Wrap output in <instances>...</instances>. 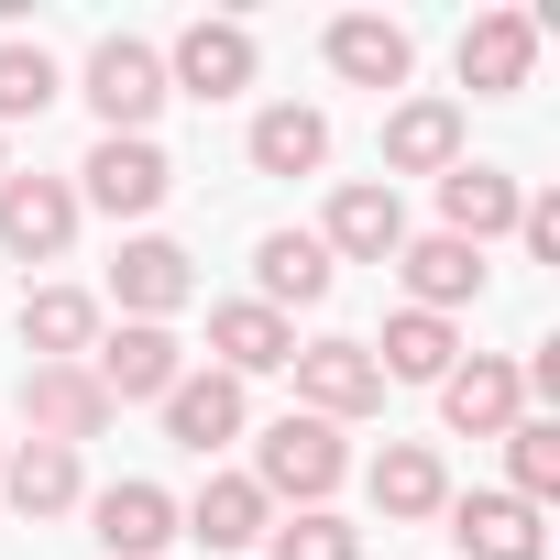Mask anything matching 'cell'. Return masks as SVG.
<instances>
[{"label": "cell", "instance_id": "1", "mask_svg": "<svg viewBox=\"0 0 560 560\" xmlns=\"http://www.w3.org/2000/svg\"><path fill=\"white\" fill-rule=\"evenodd\" d=\"M341 472H352V451H341L330 418H298V407H287V418L253 440V494H264V505H298V516H308V505H330Z\"/></svg>", "mask_w": 560, "mask_h": 560}, {"label": "cell", "instance_id": "2", "mask_svg": "<svg viewBox=\"0 0 560 560\" xmlns=\"http://www.w3.org/2000/svg\"><path fill=\"white\" fill-rule=\"evenodd\" d=\"M165 187H176V165H165L154 132H100L89 165H78V209H110V220H154Z\"/></svg>", "mask_w": 560, "mask_h": 560}, {"label": "cell", "instance_id": "3", "mask_svg": "<svg viewBox=\"0 0 560 560\" xmlns=\"http://www.w3.org/2000/svg\"><path fill=\"white\" fill-rule=\"evenodd\" d=\"M165 100H176V89H165V56H154V45H132V34L89 45V110H100V132H154Z\"/></svg>", "mask_w": 560, "mask_h": 560}, {"label": "cell", "instance_id": "4", "mask_svg": "<svg viewBox=\"0 0 560 560\" xmlns=\"http://www.w3.org/2000/svg\"><path fill=\"white\" fill-rule=\"evenodd\" d=\"M187 374V341L176 330H154V319H121V330H100V352H89V385L110 396V407H165V385Z\"/></svg>", "mask_w": 560, "mask_h": 560}, {"label": "cell", "instance_id": "5", "mask_svg": "<svg viewBox=\"0 0 560 560\" xmlns=\"http://www.w3.org/2000/svg\"><path fill=\"white\" fill-rule=\"evenodd\" d=\"M287 374H298V418H330L341 429V418H374L385 407V374H374L363 341H298Z\"/></svg>", "mask_w": 560, "mask_h": 560}, {"label": "cell", "instance_id": "6", "mask_svg": "<svg viewBox=\"0 0 560 560\" xmlns=\"http://www.w3.org/2000/svg\"><path fill=\"white\" fill-rule=\"evenodd\" d=\"M440 418H451V440H505L527 418V374L505 352H472V363L440 374Z\"/></svg>", "mask_w": 560, "mask_h": 560}, {"label": "cell", "instance_id": "7", "mask_svg": "<svg viewBox=\"0 0 560 560\" xmlns=\"http://www.w3.org/2000/svg\"><path fill=\"white\" fill-rule=\"evenodd\" d=\"M187 298H198V264H187V253H176L165 231H132V242H121V264H110V308H121V319H154V330H165V319H176Z\"/></svg>", "mask_w": 560, "mask_h": 560}, {"label": "cell", "instance_id": "8", "mask_svg": "<svg viewBox=\"0 0 560 560\" xmlns=\"http://www.w3.org/2000/svg\"><path fill=\"white\" fill-rule=\"evenodd\" d=\"M538 78V12H472L462 23V89L472 100H516Z\"/></svg>", "mask_w": 560, "mask_h": 560}, {"label": "cell", "instance_id": "9", "mask_svg": "<svg viewBox=\"0 0 560 560\" xmlns=\"http://www.w3.org/2000/svg\"><path fill=\"white\" fill-rule=\"evenodd\" d=\"M67 242H78V187L67 176H0V253L56 264Z\"/></svg>", "mask_w": 560, "mask_h": 560}, {"label": "cell", "instance_id": "10", "mask_svg": "<svg viewBox=\"0 0 560 560\" xmlns=\"http://www.w3.org/2000/svg\"><path fill=\"white\" fill-rule=\"evenodd\" d=\"M319 242H330V264H396V242H407V209H396V187H385V176H352V187H330V220H319Z\"/></svg>", "mask_w": 560, "mask_h": 560}, {"label": "cell", "instance_id": "11", "mask_svg": "<svg viewBox=\"0 0 560 560\" xmlns=\"http://www.w3.org/2000/svg\"><path fill=\"white\" fill-rule=\"evenodd\" d=\"M396 275H407V308H429V319H451V308L483 298V253L451 242V231H407L396 242Z\"/></svg>", "mask_w": 560, "mask_h": 560}, {"label": "cell", "instance_id": "12", "mask_svg": "<svg viewBox=\"0 0 560 560\" xmlns=\"http://www.w3.org/2000/svg\"><path fill=\"white\" fill-rule=\"evenodd\" d=\"M165 89H187V100H242V89H253V34H242V23H187V34L165 45Z\"/></svg>", "mask_w": 560, "mask_h": 560}, {"label": "cell", "instance_id": "13", "mask_svg": "<svg viewBox=\"0 0 560 560\" xmlns=\"http://www.w3.org/2000/svg\"><path fill=\"white\" fill-rule=\"evenodd\" d=\"M516 209H527V187H516L505 165H472V154H462V165L440 176V231H451V242H472V253H483V242H505V231H516Z\"/></svg>", "mask_w": 560, "mask_h": 560}, {"label": "cell", "instance_id": "14", "mask_svg": "<svg viewBox=\"0 0 560 560\" xmlns=\"http://www.w3.org/2000/svg\"><path fill=\"white\" fill-rule=\"evenodd\" d=\"M23 418H34V440L78 451V440L110 429V396L89 385V363H34V374H23Z\"/></svg>", "mask_w": 560, "mask_h": 560}, {"label": "cell", "instance_id": "15", "mask_svg": "<svg viewBox=\"0 0 560 560\" xmlns=\"http://www.w3.org/2000/svg\"><path fill=\"white\" fill-rule=\"evenodd\" d=\"M242 429H253V396H242L231 374H176V385H165V440H176V451L209 462V451H231Z\"/></svg>", "mask_w": 560, "mask_h": 560}, {"label": "cell", "instance_id": "16", "mask_svg": "<svg viewBox=\"0 0 560 560\" xmlns=\"http://www.w3.org/2000/svg\"><path fill=\"white\" fill-rule=\"evenodd\" d=\"M209 352H220V374H231V385L287 374V363H298V319H275L264 298H231V308H209Z\"/></svg>", "mask_w": 560, "mask_h": 560}, {"label": "cell", "instance_id": "17", "mask_svg": "<svg viewBox=\"0 0 560 560\" xmlns=\"http://www.w3.org/2000/svg\"><path fill=\"white\" fill-rule=\"evenodd\" d=\"M462 165V110L451 100H396L385 110V187L396 176H451Z\"/></svg>", "mask_w": 560, "mask_h": 560}, {"label": "cell", "instance_id": "18", "mask_svg": "<svg viewBox=\"0 0 560 560\" xmlns=\"http://www.w3.org/2000/svg\"><path fill=\"white\" fill-rule=\"evenodd\" d=\"M264 527H275V505L253 494V472H209L198 505H176V538H198L209 560H220V549H253Z\"/></svg>", "mask_w": 560, "mask_h": 560}, {"label": "cell", "instance_id": "19", "mask_svg": "<svg viewBox=\"0 0 560 560\" xmlns=\"http://www.w3.org/2000/svg\"><path fill=\"white\" fill-rule=\"evenodd\" d=\"M440 516H451V538H462V560H538V549H549V527H538V505H516V494H451Z\"/></svg>", "mask_w": 560, "mask_h": 560}, {"label": "cell", "instance_id": "20", "mask_svg": "<svg viewBox=\"0 0 560 560\" xmlns=\"http://www.w3.org/2000/svg\"><path fill=\"white\" fill-rule=\"evenodd\" d=\"M407 67H418L407 23H385V12H341V23H330V78H352V89H407Z\"/></svg>", "mask_w": 560, "mask_h": 560}, {"label": "cell", "instance_id": "21", "mask_svg": "<svg viewBox=\"0 0 560 560\" xmlns=\"http://www.w3.org/2000/svg\"><path fill=\"white\" fill-rule=\"evenodd\" d=\"M253 275H264V308L287 319V308H319V298H330V275H341V264H330V242H319V231H264Z\"/></svg>", "mask_w": 560, "mask_h": 560}, {"label": "cell", "instance_id": "22", "mask_svg": "<svg viewBox=\"0 0 560 560\" xmlns=\"http://www.w3.org/2000/svg\"><path fill=\"white\" fill-rule=\"evenodd\" d=\"M363 352H374V374H385V385H440V374L462 363V330H451V319H429V308H396V319H385V341H363Z\"/></svg>", "mask_w": 560, "mask_h": 560}, {"label": "cell", "instance_id": "23", "mask_svg": "<svg viewBox=\"0 0 560 560\" xmlns=\"http://www.w3.org/2000/svg\"><path fill=\"white\" fill-rule=\"evenodd\" d=\"M440 505H451V472H440L429 440L374 451V516H385V527H418V516H440Z\"/></svg>", "mask_w": 560, "mask_h": 560}, {"label": "cell", "instance_id": "24", "mask_svg": "<svg viewBox=\"0 0 560 560\" xmlns=\"http://www.w3.org/2000/svg\"><path fill=\"white\" fill-rule=\"evenodd\" d=\"M0 494H12V516H67L89 483H78V451H56V440H23V451H0Z\"/></svg>", "mask_w": 560, "mask_h": 560}, {"label": "cell", "instance_id": "25", "mask_svg": "<svg viewBox=\"0 0 560 560\" xmlns=\"http://www.w3.org/2000/svg\"><path fill=\"white\" fill-rule=\"evenodd\" d=\"M23 352H34V363H89V352H100V298L34 287V298H23Z\"/></svg>", "mask_w": 560, "mask_h": 560}, {"label": "cell", "instance_id": "26", "mask_svg": "<svg viewBox=\"0 0 560 560\" xmlns=\"http://www.w3.org/2000/svg\"><path fill=\"white\" fill-rule=\"evenodd\" d=\"M89 516H100V549H110V560H154V549L176 538V494H165V483H110Z\"/></svg>", "mask_w": 560, "mask_h": 560}, {"label": "cell", "instance_id": "27", "mask_svg": "<svg viewBox=\"0 0 560 560\" xmlns=\"http://www.w3.org/2000/svg\"><path fill=\"white\" fill-rule=\"evenodd\" d=\"M253 165H264V176H319V165H330V121H319L308 100L253 110Z\"/></svg>", "mask_w": 560, "mask_h": 560}, {"label": "cell", "instance_id": "28", "mask_svg": "<svg viewBox=\"0 0 560 560\" xmlns=\"http://www.w3.org/2000/svg\"><path fill=\"white\" fill-rule=\"evenodd\" d=\"M56 89H67V78H56L45 45H0V132H12V121H45Z\"/></svg>", "mask_w": 560, "mask_h": 560}, {"label": "cell", "instance_id": "29", "mask_svg": "<svg viewBox=\"0 0 560 560\" xmlns=\"http://www.w3.org/2000/svg\"><path fill=\"white\" fill-rule=\"evenodd\" d=\"M505 472H516V483H505L516 505H549V494H560V429H549V418H516V429H505Z\"/></svg>", "mask_w": 560, "mask_h": 560}, {"label": "cell", "instance_id": "30", "mask_svg": "<svg viewBox=\"0 0 560 560\" xmlns=\"http://www.w3.org/2000/svg\"><path fill=\"white\" fill-rule=\"evenodd\" d=\"M264 549H275V560H363V527H341L330 505H308V516H287V527H264Z\"/></svg>", "mask_w": 560, "mask_h": 560}, {"label": "cell", "instance_id": "31", "mask_svg": "<svg viewBox=\"0 0 560 560\" xmlns=\"http://www.w3.org/2000/svg\"><path fill=\"white\" fill-rule=\"evenodd\" d=\"M516 242H527L538 264H560V198H527V209H516Z\"/></svg>", "mask_w": 560, "mask_h": 560}, {"label": "cell", "instance_id": "32", "mask_svg": "<svg viewBox=\"0 0 560 560\" xmlns=\"http://www.w3.org/2000/svg\"><path fill=\"white\" fill-rule=\"evenodd\" d=\"M0 176H12V165H0Z\"/></svg>", "mask_w": 560, "mask_h": 560}, {"label": "cell", "instance_id": "33", "mask_svg": "<svg viewBox=\"0 0 560 560\" xmlns=\"http://www.w3.org/2000/svg\"><path fill=\"white\" fill-rule=\"evenodd\" d=\"M0 451H12V440H0Z\"/></svg>", "mask_w": 560, "mask_h": 560}]
</instances>
